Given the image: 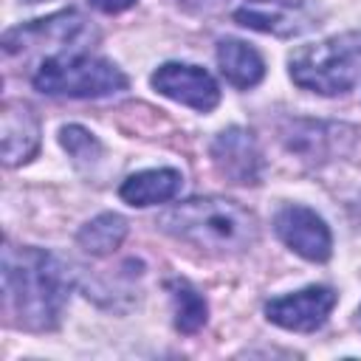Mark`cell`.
<instances>
[{
    "mask_svg": "<svg viewBox=\"0 0 361 361\" xmlns=\"http://www.w3.org/2000/svg\"><path fill=\"white\" fill-rule=\"evenodd\" d=\"M0 138H3V161L6 166L25 164L34 158L39 147V121L37 116L20 104V102H6L0 113Z\"/></svg>",
    "mask_w": 361,
    "mask_h": 361,
    "instance_id": "obj_11",
    "label": "cell"
},
{
    "mask_svg": "<svg viewBox=\"0 0 361 361\" xmlns=\"http://www.w3.org/2000/svg\"><path fill=\"white\" fill-rule=\"evenodd\" d=\"M93 37L87 20L76 11H59L51 14L48 20H34L28 25H20L3 37V51L11 56L17 51H28L34 45H54V54H68V51H82V42ZM51 54V56H54Z\"/></svg>",
    "mask_w": 361,
    "mask_h": 361,
    "instance_id": "obj_5",
    "label": "cell"
},
{
    "mask_svg": "<svg viewBox=\"0 0 361 361\" xmlns=\"http://www.w3.org/2000/svg\"><path fill=\"white\" fill-rule=\"evenodd\" d=\"M183 186V175L178 169H144L130 175L127 180H121L118 186V197L130 206H158L172 200Z\"/></svg>",
    "mask_w": 361,
    "mask_h": 361,
    "instance_id": "obj_12",
    "label": "cell"
},
{
    "mask_svg": "<svg viewBox=\"0 0 361 361\" xmlns=\"http://www.w3.org/2000/svg\"><path fill=\"white\" fill-rule=\"evenodd\" d=\"M183 6H192V8H209V6H217V3H226V0H178Z\"/></svg>",
    "mask_w": 361,
    "mask_h": 361,
    "instance_id": "obj_19",
    "label": "cell"
},
{
    "mask_svg": "<svg viewBox=\"0 0 361 361\" xmlns=\"http://www.w3.org/2000/svg\"><path fill=\"white\" fill-rule=\"evenodd\" d=\"M274 231L290 251L310 262H324L333 254V237L327 223L307 206H282L274 217Z\"/></svg>",
    "mask_w": 361,
    "mask_h": 361,
    "instance_id": "obj_8",
    "label": "cell"
},
{
    "mask_svg": "<svg viewBox=\"0 0 361 361\" xmlns=\"http://www.w3.org/2000/svg\"><path fill=\"white\" fill-rule=\"evenodd\" d=\"M133 3L135 0H90V6L99 8V11H104V14H118V11L130 8Z\"/></svg>",
    "mask_w": 361,
    "mask_h": 361,
    "instance_id": "obj_18",
    "label": "cell"
},
{
    "mask_svg": "<svg viewBox=\"0 0 361 361\" xmlns=\"http://www.w3.org/2000/svg\"><path fill=\"white\" fill-rule=\"evenodd\" d=\"M59 144L68 149V155L79 164V166H93L102 158V144L96 141L93 133H87L79 124H68L59 130Z\"/></svg>",
    "mask_w": 361,
    "mask_h": 361,
    "instance_id": "obj_17",
    "label": "cell"
},
{
    "mask_svg": "<svg viewBox=\"0 0 361 361\" xmlns=\"http://www.w3.org/2000/svg\"><path fill=\"white\" fill-rule=\"evenodd\" d=\"M212 161L223 178L231 183H259L262 178V155L254 135L243 127H228L212 141Z\"/></svg>",
    "mask_w": 361,
    "mask_h": 361,
    "instance_id": "obj_10",
    "label": "cell"
},
{
    "mask_svg": "<svg viewBox=\"0 0 361 361\" xmlns=\"http://www.w3.org/2000/svg\"><path fill=\"white\" fill-rule=\"evenodd\" d=\"M217 65H220V73L226 76V82L234 87H243V90L259 85V79L265 76V62H262L259 51L234 37H226L217 42Z\"/></svg>",
    "mask_w": 361,
    "mask_h": 361,
    "instance_id": "obj_13",
    "label": "cell"
},
{
    "mask_svg": "<svg viewBox=\"0 0 361 361\" xmlns=\"http://www.w3.org/2000/svg\"><path fill=\"white\" fill-rule=\"evenodd\" d=\"M358 322H361V310H358Z\"/></svg>",
    "mask_w": 361,
    "mask_h": 361,
    "instance_id": "obj_21",
    "label": "cell"
},
{
    "mask_svg": "<svg viewBox=\"0 0 361 361\" xmlns=\"http://www.w3.org/2000/svg\"><path fill=\"white\" fill-rule=\"evenodd\" d=\"M158 226L206 251H243L257 240V220L226 197H192L161 212Z\"/></svg>",
    "mask_w": 361,
    "mask_h": 361,
    "instance_id": "obj_2",
    "label": "cell"
},
{
    "mask_svg": "<svg viewBox=\"0 0 361 361\" xmlns=\"http://www.w3.org/2000/svg\"><path fill=\"white\" fill-rule=\"evenodd\" d=\"M25 3H39V0H25Z\"/></svg>",
    "mask_w": 361,
    "mask_h": 361,
    "instance_id": "obj_20",
    "label": "cell"
},
{
    "mask_svg": "<svg viewBox=\"0 0 361 361\" xmlns=\"http://www.w3.org/2000/svg\"><path fill=\"white\" fill-rule=\"evenodd\" d=\"M124 237H127V220L121 214H113V212H104V214L93 217L76 234L79 245L93 257H104V254L116 251Z\"/></svg>",
    "mask_w": 361,
    "mask_h": 361,
    "instance_id": "obj_14",
    "label": "cell"
},
{
    "mask_svg": "<svg viewBox=\"0 0 361 361\" xmlns=\"http://www.w3.org/2000/svg\"><path fill=\"white\" fill-rule=\"evenodd\" d=\"M31 82L39 93L65 99H102L127 87V76L118 65L85 51L45 56Z\"/></svg>",
    "mask_w": 361,
    "mask_h": 361,
    "instance_id": "obj_4",
    "label": "cell"
},
{
    "mask_svg": "<svg viewBox=\"0 0 361 361\" xmlns=\"http://www.w3.org/2000/svg\"><path fill=\"white\" fill-rule=\"evenodd\" d=\"M71 296L68 268L48 251L31 245L3 248V299L25 330H54Z\"/></svg>",
    "mask_w": 361,
    "mask_h": 361,
    "instance_id": "obj_1",
    "label": "cell"
},
{
    "mask_svg": "<svg viewBox=\"0 0 361 361\" xmlns=\"http://www.w3.org/2000/svg\"><path fill=\"white\" fill-rule=\"evenodd\" d=\"M290 79L313 93H347L361 73V31L330 37L324 42L302 45L290 54Z\"/></svg>",
    "mask_w": 361,
    "mask_h": 361,
    "instance_id": "obj_3",
    "label": "cell"
},
{
    "mask_svg": "<svg viewBox=\"0 0 361 361\" xmlns=\"http://www.w3.org/2000/svg\"><path fill=\"white\" fill-rule=\"evenodd\" d=\"M344 127H336V124H313V121H307V124H293V130L285 135V141H288L290 149H296L307 161H324L336 149V144H338L336 135Z\"/></svg>",
    "mask_w": 361,
    "mask_h": 361,
    "instance_id": "obj_15",
    "label": "cell"
},
{
    "mask_svg": "<svg viewBox=\"0 0 361 361\" xmlns=\"http://www.w3.org/2000/svg\"><path fill=\"white\" fill-rule=\"evenodd\" d=\"M152 87L172 99V102H180L192 110H200V113H209L217 107L220 102V87L217 82L212 79L209 71L197 68V65H186V62H164L155 73H152Z\"/></svg>",
    "mask_w": 361,
    "mask_h": 361,
    "instance_id": "obj_9",
    "label": "cell"
},
{
    "mask_svg": "<svg viewBox=\"0 0 361 361\" xmlns=\"http://www.w3.org/2000/svg\"><path fill=\"white\" fill-rule=\"evenodd\" d=\"M231 17L245 28L274 37H299L319 25L313 8L299 0H245L231 11Z\"/></svg>",
    "mask_w": 361,
    "mask_h": 361,
    "instance_id": "obj_7",
    "label": "cell"
},
{
    "mask_svg": "<svg viewBox=\"0 0 361 361\" xmlns=\"http://www.w3.org/2000/svg\"><path fill=\"white\" fill-rule=\"evenodd\" d=\"M166 288H169L172 307H175V327L180 333H197L209 316L206 299L186 279H172V282H166Z\"/></svg>",
    "mask_w": 361,
    "mask_h": 361,
    "instance_id": "obj_16",
    "label": "cell"
},
{
    "mask_svg": "<svg viewBox=\"0 0 361 361\" xmlns=\"http://www.w3.org/2000/svg\"><path fill=\"white\" fill-rule=\"evenodd\" d=\"M338 296L333 288L324 285H310L285 296H276L265 302V316L282 330H296V333H313L319 330L327 316L333 313Z\"/></svg>",
    "mask_w": 361,
    "mask_h": 361,
    "instance_id": "obj_6",
    "label": "cell"
}]
</instances>
